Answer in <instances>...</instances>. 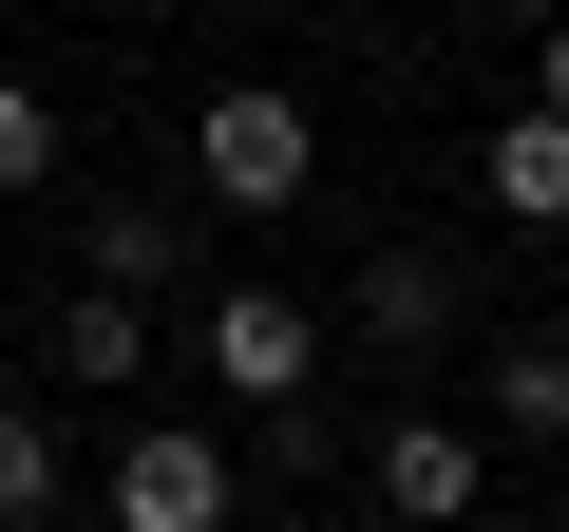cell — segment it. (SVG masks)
<instances>
[{"mask_svg":"<svg viewBox=\"0 0 569 532\" xmlns=\"http://www.w3.org/2000/svg\"><path fill=\"white\" fill-rule=\"evenodd\" d=\"M190 190L247 209V228L305 209V190H323V115L284 96V77H209V96H190Z\"/></svg>","mask_w":569,"mask_h":532,"instance_id":"1","label":"cell"},{"mask_svg":"<svg viewBox=\"0 0 569 532\" xmlns=\"http://www.w3.org/2000/svg\"><path fill=\"white\" fill-rule=\"evenodd\" d=\"M96 513H114V532H247V456L190 437V418H133L114 475H96Z\"/></svg>","mask_w":569,"mask_h":532,"instance_id":"2","label":"cell"},{"mask_svg":"<svg viewBox=\"0 0 569 532\" xmlns=\"http://www.w3.org/2000/svg\"><path fill=\"white\" fill-rule=\"evenodd\" d=\"M190 362H209V400H247V418H284L323 381V305L305 286H209V324H190Z\"/></svg>","mask_w":569,"mask_h":532,"instance_id":"3","label":"cell"},{"mask_svg":"<svg viewBox=\"0 0 569 532\" xmlns=\"http://www.w3.org/2000/svg\"><path fill=\"white\" fill-rule=\"evenodd\" d=\"M361 494H380L399 532H456V513L493 494V456H475L456 418H380V456H361Z\"/></svg>","mask_w":569,"mask_h":532,"instance_id":"4","label":"cell"},{"mask_svg":"<svg viewBox=\"0 0 569 532\" xmlns=\"http://www.w3.org/2000/svg\"><path fill=\"white\" fill-rule=\"evenodd\" d=\"M361 343H380V362H437V343H456V266H437V247H361Z\"/></svg>","mask_w":569,"mask_h":532,"instance_id":"5","label":"cell"},{"mask_svg":"<svg viewBox=\"0 0 569 532\" xmlns=\"http://www.w3.org/2000/svg\"><path fill=\"white\" fill-rule=\"evenodd\" d=\"M77 247H96V286H114V305H152L171 266H190V228H171L152 190H96V209H77Z\"/></svg>","mask_w":569,"mask_h":532,"instance_id":"6","label":"cell"},{"mask_svg":"<svg viewBox=\"0 0 569 532\" xmlns=\"http://www.w3.org/2000/svg\"><path fill=\"white\" fill-rule=\"evenodd\" d=\"M475 171H493V209H512V228H569V115H531V96H512Z\"/></svg>","mask_w":569,"mask_h":532,"instance_id":"7","label":"cell"},{"mask_svg":"<svg viewBox=\"0 0 569 532\" xmlns=\"http://www.w3.org/2000/svg\"><path fill=\"white\" fill-rule=\"evenodd\" d=\"M58 494H77V437H58L39 400H0V532H39Z\"/></svg>","mask_w":569,"mask_h":532,"instance_id":"8","label":"cell"},{"mask_svg":"<svg viewBox=\"0 0 569 532\" xmlns=\"http://www.w3.org/2000/svg\"><path fill=\"white\" fill-rule=\"evenodd\" d=\"M493 437H531V456L569 437V343H550V324H531V343H493Z\"/></svg>","mask_w":569,"mask_h":532,"instance_id":"9","label":"cell"},{"mask_svg":"<svg viewBox=\"0 0 569 532\" xmlns=\"http://www.w3.org/2000/svg\"><path fill=\"white\" fill-rule=\"evenodd\" d=\"M133 362H152V305L77 286V305H58V381H133Z\"/></svg>","mask_w":569,"mask_h":532,"instance_id":"10","label":"cell"},{"mask_svg":"<svg viewBox=\"0 0 569 532\" xmlns=\"http://www.w3.org/2000/svg\"><path fill=\"white\" fill-rule=\"evenodd\" d=\"M58 152H77V115L39 77H0V190H58Z\"/></svg>","mask_w":569,"mask_h":532,"instance_id":"11","label":"cell"},{"mask_svg":"<svg viewBox=\"0 0 569 532\" xmlns=\"http://www.w3.org/2000/svg\"><path fill=\"white\" fill-rule=\"evenodd\" d=\"M531 115H569V20H531Z\"/></svg>","mask_w":569,"mask_h":532,"instance_id":"12","label":"cell"},{"mask_svg":"<svg viewBox=\"0 0 569 532\" xmlns=\"http://www.w3.org/2000/svg\"><path fill=\"white\" fill-rule=\"evenodd\" d=\"M493 20H512V39H531V20H569V0H493Z\"/></svg>","mask_w":569,"mask_h":532,"instance_id":"13","label":"cell"},{"mask_svg":"<svg viewBox=\"0 0 569 532\" xmlns=\"http://www.w3.org/2000/svg\"><path fill=\"white\" fill-rule=\"evenodd\" d=\"M266 20H323V0H266Z\"/></svg>","mask_w":569,"mask_h":532,"instance_id":"14","label":"cell"},{"mask_svg":"<svg viewBox=\"0 0 569 532\" xmlns=\"http://www.w3.org/2000/svg\"><path fill=\"white\" fill-rule=\"evenodd\" d=\"M550 532H569V513H550Z\"/></svg>","mask_w":569,"mask_h":532,"instance_id":"15","label":"cell"}]
</instances>
